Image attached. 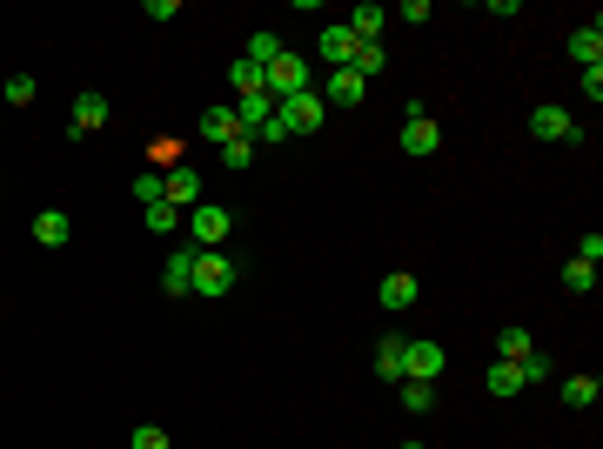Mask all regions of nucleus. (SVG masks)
Masks as SVG:
<instances>
[{
  "label": "nucleus",
  "mask_w": 603,
  "mask_h": 449,
  "mask_svg": "<svg viewBox=\"0 0 603 449\" xmlns=\"http://www.w3.org/2000/svg\"><path fill=\"white\" fill-rule=\"evenodd\" d=\"M235 262H228L222 248H195V282H188V295H228L235 289Z\"/></svg>",
  "instance_id": "f257e3e1"
},
{
  "label": "nucleus",
  "mask_w": 603,
  "mask_h": 449,
  "mask_svg": "<svg viewBox=\"0 0 603 449\" xmlns=\"http://www.w3.org/2000/svg\"><path fill=\"white\" fill-rule=\"evenodd\" d=\"M309 88V61L302 54H282V61H268L262 68V94L268 101H289V94H302Z\"/></svg>",
  "instance_id": "f03ea898"
},
{
  "label": "nucleus",
  "mask_w": 603,
  "mask_h": 449,
  "mask_svg": "<svg viewBox=\"0 0 603 449\" xmlns=\"http://www.w3.org/2000/svg\"><path fill=\"white\" fill-rule=\"evenodd\" d=\"M449 369V356H443V342H402V382H436Z\"/></svg>",
  "instance_id": "7ed1b4c3"
},
{
  "label": "nucleus",
  "mask_w": 603,
  "mask_h": 449,
  "mask_svg": "<svg viewBox=\"0 0 603 449\" xmlns=\"http://www.w3.org/2000/svg\"><path fill=\"white\" fill-rule=\"evenodd\" d=\"M275 121H282L289 135H315V128H322V94L302 88V94H289V101H275Z\"/></svg>",
  "instance_id": "20e7f679"
},
{
  "label": "nucleus",
  "mask_w": 603,
  "mask_h": 449,
  "mask_svg": "<svg viewBox=\"0 0 603 449\" xmlns=\"http://www.w3.org/2000/svg\"><path fill=\"white\" fill-rule=\"evenodd\" d=\"M228 228H235V215H228V208H215V202H195V208H188V235H195V248H222Z\"/></svg>",
  "instance_id": "39448f33"
},
{
  "label": "nucleus",
  "mask_w": 603,
  "mask_h": 449,
  "mask_svg": "<svg viewBox=\"0 0 603 449\" xmlns=\"http://www.w3.org/2000/svg\"><path fill=\"white\" fill-rule=\"evenodd\" d=\"M530 135H536V141H583V128L557 108V101H543V108L530 114Z\"/></svg>",
  "instance_id": "423d86ee"
},
{
  "label": "nucleus",
  "mask_w": 603,
  "mask_h": 449,
  "mask_svg": "<svg viewBox=\"0 0 603 449\" xmlns=\"http://www.w3.org/2000/svg\"><path fill=\"white\" fill-rule=\"evenodd\" d=\"M161 202H168V208H195L201 202V175L188 168V161H175V168L161 175Z\"/></svg>",
  "instance_id": "0eeeda50"
},
{
  "label": "nucleus",
  "mask_w": 603,
  "mask_h": 449,
  "mask_svg": "<svg viewBox=\"0 0 603 449\" xmlns=\"http://www.w3.org/2000/svg\"><path fill=\"white\" fill-rule=\"evenodd\" d=\"M101 121H108V94H101V88H81V94H74V128H67V135H94Z\"/></svg>",
  "instance_id": "6e6552de"
},
{
  "label": "nucleus",
  "mask_w": 603,
  "mask_h": 449,
  "mask_svg": "<svg viewBox=\"0 0 603 449\" xmlns=\"http://www.w3.org/2000/svg\"><path fill=\"white\" fill-rule=\"evenodd\" d=\"M188 282H195V242L175 248V255L161 262V289H168V295H188Z\"/></svg>",
  "instance_id": "1a4fd4ad"
},
{
  "label": "nucleus",
  "mask_w": 603,
  "mask_h": 449,
  "mask_svg": "<svg viewBox=\"0 0 603 449\" xmlns=\"http://www.w3.org/2000/svg\"><path fill=\"white\" fill-rule=\"evenodd\" d=\"M570 61H577V68H603V21L570 34Z\"/></svg>",
  "instance_id": "9d476101"
},
{
  "label": "nucleus",
  "mask_w": 603,
  "mask_h": 449,
  "mask_svg": "<svg viewBox=\"0 0 603 449\" xmlns=\"http://www.w3.org/2000/svg\"><path fill=\"white\" fill-rule=\"evenodd\" d=\"M436 148H443V128H436L429 114H423V121H409V128H402V155H416V161H423V155H436Z\"/></svg>",
  "instance_id": "9b49d317"
},
{
  "label": "nucleus",
  "mask_w": 603,
  "mask_h": 449,
  "mask_svg": "<svg viewBox=\"0 0 603 449\" xmlns=\"http://www.w3.org/2000/svg\"><path fill=\"white\" fill-rule=\"evenodd\" d=\"M356 34H349V27L335 21V27H322V61H329V68H349V61H356Z\"/></svg>",
  "instance_id": "f8f14e48"
},
{
  "label": "nucleus",
  "mask_w": 603,
  "mask_h": 449,
  "mask_svg": "<svg viewBox=\"0 0 603 449\" xmlns=\"http://www.w3.org/2000/svg\"><path fill=\"white\" fill-rule=\"evenodd\" d=\"M235 135H242L235 108H208V114H201V141H208V148H228Z\"/></svg>",
  "instance_id": "ddd939ff"
},
{
  "label": "nucleus",
  "mask_w": 603,
  "mask_h": 449,
  "mask_svg": "<svg viewBox=\"0 0 603 449\" xmlns=\"http://www.w3.org/2000/svg\"><path fill=\"white\" fill-rule=\"evenodd\" d=\"M362 88H369V81H362V74L335 68L329 81H322V101H335V108H356V101H362Z\"/></svg>",
  "instance_id": "4468645a"
},
{
  "label": "nucleus",
  "mask_w": 603,
  "mask_h": 449,
  "mask_svg": "<svg viewBox=\"0 0 603 449\" xmlns=\"http://www.w3.org/2000/svg\"><path fill=\"white\" fill-rule=\"evenodd\" d=\"M268 114H275V101H268V94H242V101H235V121H242V135H248V141L268 128Z\"/></svg>",
  "instance_id": "2eb2a0df"
},
{
  "label": "nucleus",
  "mask_w": 603,
  "mask_h": 449,
  "mask_svg": "<svg viewBox=\"0 0 603 449\" xmlns=\"http://www.w3.org/2000/svg\"><path fill=\"white\" fill-rule=\"evenodd\" d=\"M67 235H74V222H67L61 208H41V215H34V242L41 248H67Z\"/></svg>",
  "instance_id": "dca6fc26"
},
{
  "label": "nucleus",
  "mask_w": 603,
  "mask_h": 449,
  "mask_svg": "<svg viewBox=\"0 0 603 449\" xmlns=\"http://www.w3.org/2000/svg\"><path fill=\"white\" fill-rule=\"evenodd\" d=\"M416 295H423V289H416V275H389V282L376 289V302L402 315V309H416Z\"/></svg>",
  "instance_id": "f3484780"
},
{
  "label": "nucleus",
  "mask_w": 603,
  "mask_h": 449,
  "mask_svg": "<svg viewBox=\"0 0 603 449\" xmlns=\"http://www.w3.org/2000/svg\"><path fill=\"white\" fill-rule=\"evenodd\" d=\"M382 21H389V14H382L376 0H362V7H356V14H349V21H342V27H349V34H356V41H362V47H376V34H382Z\"/></svg>",
  "instance_id": "a211bd4d"
},
{
  "label": "nucleus",
  "mask_w": 603,
  "mask_h": 449,
  "mask_svg": "<svg viewBox=\"0 0 603 449\" xmlns=\"http://www.w3.org/2000/svg\"><path fill=\"white\" fill-rule=\"evenodd\" d=\"M402 342H409V336H382L376 342V376L382 382H402Z\"/></svg>",
  "instance_id": "6ab92c4d"
},
{
  "label": "nucleus",
  "mask_w": 603,
  "mask_h": 449,
  "mask_svg": "<svg viewBox=\"0 0 603 449\" xmlns=\"http://www.w3.org/2000/svg\"><path fill=\"white\" fill-rule=\"evenodd\" d=\"M597 396H603L597 376H563V403H570V409H590Z\"/></svg>",
  "instance_id": "aec40b11"
},
{
  "label": "nucleus",
  "mask_w": 603,
  "mask_h": 449,
  "mask_svg": "<svg viewBox=\"0 0 603 449\" xmlns=\"http://www.w3.org/2000/svg\"><path fill=\"white\" fill-rule=\"evenodd\" d=\"M530 349H536L530 329H503V336H496V362H523Z\"/></svg>",
  "instance_id": "412c9836"
},
{
  "label": "nucleus",
  "mask_w": 603,
  "mask_h": 449,
  "mask_svg": "<svg viewBox=\"0 0 603 449\" xmlns=\"http://www.w3.org/2000/svg\"><path fill=\"white\" fill-rule=\"evenodd\" d=\"M282 54H289V47H282V34H248V61H255V68H268V61H282Z\"/></svg>",
  "instance_id": "4be33fe9"
},
{
  "label": "nucleus",
  "mask_w": 603,
  "mask_h": 449,
  "mask_svg": "<svg viewBox=\"0 0 603 449\" xmlns=\"http://www.w3.org/2000/svg\"><path fill=\"white\" fill-rule=\"evenodd\" d=\"M396 389H402V409H409V416L436 409V382H396Z\"/></svg>",
  "instance_id": "5701e85b"
},
{
  "label": "nucleus",
  "mask_w": 603,
  "mask_h": 449,
  "mask_svg": "<svg viewBox=\"0 0 603 449\" xmlns=\"http://www.w3.org/2000/svg\"><path fill=\"white\" fill-rule=\"evenodd\" d=\"M141 222H148V235H175V228H181V208L155 202V208H141Z\"/></svg>",
  "instance_id": "b1692460"
},
{
  "label": "nucleus",
  "mask_w": 603,
  "mask_h": 449,
  "mask_svg": "<svg viewBox=\"0 0 603 449\" xmlns=\"http://www.w3.org/2000/svg\"><path fill=\"white\" fill-rule=\"evenodd\" d=\"M228 81H235V101H242V94H262V68H255V61H235V68H228Z\"/></svg>",
  "instance_id": "393cba45"
},
{
  "label": "nucleus",
  "mask_w": 603,
  "mask_h": 449,
  "mask_svg": "<svg viewBox=\"0 0 603 449\" xmlns=\"http://www.w3.org/2000/svg\"><path fill=\"white\" fill-rule=\"evenodd\" d=\"M523 389V369L516 362H490V396H516Z\"/></svg>",
  "instance_id": "a878e982"
},
{
  "label": "nucleus",
  "mask_w": 603,
  "mask_h": 449,
  "mask_svg": "<svg viewBox=\"0 0 603 449\" xmlns=\"http://www.w3.org/2000/svg\"><path fill=\"white\" fill-rule=\"evenodd\" d=\"M34 74H7V81H0V101H14V108H27V101H34Z\"/></svg>",
  "instance_id": "bb28decb"
},
{
  "label": "nucleus",
  "mask_w": 603,
  "mask_h": 449,
  "mask_svg": "<svg viewBox=\"0 0 603 449\" xmlns=\"http://www.w3.org/2000/svg\"><path fill=\"white\" fill-rule=\"evenodd\" d=\"M516 369H523V389H530V382H550V369H557V362L543 356V349H530V356L516 362Z\"/></svg>",
  "instance_id": "cd10ccee"
},
{
  "label": "nucleus",
  "mask_w": 603,
  "mask_h": 449,
  "mask_svg": "<svg viewBox=\"0 0 603 449\" xmlns=\"http://www.w3.org/2000/svg\"><path fill=\"white\" fill-rule=\"evenodd\" d=\"M248 161H255V141H248V135H235V141L222 148V168H235V175H242Z\"/></svg>",
  "instance_id": "c85d7f7f"
},
{
  "label": "nucleus",
  "mask_w": 603,
  "mask_h": 449,
  "mask_svg": "<svg viewBox=\"0 0 603 449\" xmlns=\"http://www.w3.org/2000/svg\"><path fill=\"white\" fill-rule=\"evenodd\" d=\"M563 289L590 295V289H597V269H590V262H570V269H563Z\"/></svg>",
  "instance_id": "c756f323"
},
{
  "label": "nucleus",
  "mask_w": 603,
  "mask_h": 449,
  "mask_svg": "<svg viewBox=\"0 0 603 449\" xmlns=\"http://www.w3.org/2000/svg\"><path fill=\"white\" fill-rule=\"evenodd\" d=\"M349 74H362V81H369V74H382V41H376V47H356V61H349Z\"/></svg>",
  "instance_id": "7c9ffc66"
},
{
  "label": "nucleus",
  "mask_w": 603,
  "mask_h": 449,
  "mask_svg": "<svg viewBox=\"0 0 603 449\" xmlns=\"http://www.w3.org/2000/svg\"><path fill=\"white\" fill-rule=\"evenodd\" d=\"M134 195H141V208L161 202V168H148V175H134Z\"/></svg>",
  "instance_id": "2f4dec72"
},
{
  "label": "nucleus",
  "mask_w": 603,
  "mask_h": 449,
  "mask_svg": "<svg viewBox=\"0 0 603 449\" xmlns=\"http://www.w3.org/2000/svg\"><path fill=\"white\" fill-rule=\"evenodd\" d=\"M128 449H168V429H155V423H141L128 436Z\"/></svg>",
  "instance_id": "473e14b6"
},
{
  "label": "nucleus",
  "mask_w": 603,
  "mask_h": 449,
  "mask_svg": "<svg viewBox=\"0 0 603 449\" xmlns=\"http://www.w3.org/2000/svg\"><path fill=\"white\" fill-rule=\"evenodd\" d=\"M577 262H590V269H597V262H603V235H583V242H577Z\"/></svg>",
  "instance_id": "72a5a7b5"
},
{
  "label": "nucleus",
  "mask_w": 603,
  "mask_h": 449,
  "mask_svg": "<svg viewBox=\"0 0 603 449\" xmlns=\"http://www.w3.org/2000/svg\"><path fill=\"white\" fill-rule=\"evenodd\" d=\"M577 81H583V94H590V108H597V101H603V68H583Z\"/></svg>",
  "instance_id": "f704fd0d"
},
{
  "label": "nucleus",
  "mask_w": 603,
  "mask_h": 449,
  "mask_svg": "<svg viewBox=\"0 0 603 449\" xmlns=\"http://www.w3.org/2000/svg\"><path fill=\"white\" fill-rule=\"evenodd\" d=\"M396 449H429V443H396Z\"/></svg>",
  "instance_id": "c9c22d12"
}]
</instances>
